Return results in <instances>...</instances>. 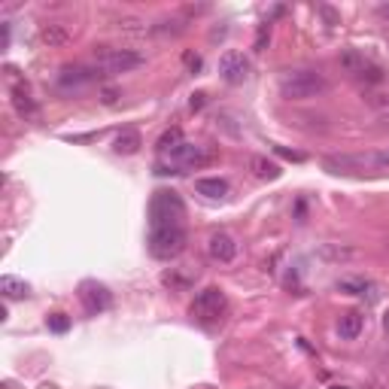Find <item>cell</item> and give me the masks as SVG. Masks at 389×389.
<instances>
[{
    "instance_id": "1",
    "label": "cell",
    "mask_w": 389,
    "mask_h": 389,
    "mask_svg": "<svg viewBox=\"0 0 389 389\" xmlns=\"http://www.w3.org/2000/svg\"><path fill=\"white\" fill-rule=\"evenodd\" d=\"M216 158V152L210 149V146H201V143H189L182 140L177 149L165 152L158 161H156V174H186V171H201V167H207L210 161Z\"/></svg>"
},
{
    "instance_id": "2",
    "label": "cell",
    "mask_w": 389,
    "mask_h": 389,
    "mask_svg": "<svg viewBox=\"0 0 389 389\" xmlns=\"http://www.w3.org/2000/svg\"><path fill=\"white\" fill-rule=\"evenodd\" d=\"M322 167L328 174H365V171H389V146L371 152H344V156H326Z\"/></svg>"
},
{
    "instance_id": "3",
    "label": "cell",
    "mask_w": 389,
    "mask_h": 389,
    "mask_svg": "<svg viewBox=\"0 0 389 389\" xmlns=\"http://www.w3.org/2000/svg\"><path fill=\"white\" fill-rule=\"evenodd\" d=\"M328 89L326 76L319 70L311 67H301V70H289L280 76V94L286 101H307V98H317Z\"/></svg>"
},
{
    "instance_id": "4",
    "label": "cell",
    "mask_w": 389,
    "mask_h": 389,
    "mask_svg": "<svg viewBox=\"0 0 389 389\" xmlns=\"http://www.w3.org/2000/svg\"><path fill=\"white\" fill-rule=\"evenodd\" d=\"M186 219V204L177 192L171 189H161V192L152 195L149 201V229H174V225H182Z\"/></svg>"
},
{
    "instance_id": "5",
    "label": "cell",
    "mask_w": 389,
    "mask_h": 389,
    "mask_svg": "<svg viewBox=\"0 0 389 389\" xmlns=\"http://www.w3.org/2000/svg\"><path fill=\"white\" fill-rule=\"evenodd\" d=\"M92 64L101 70V76H119V73H131L137 67H143L146 58L134 49H113V46H101L94 49Z\"/></svg>"
},
{
    "instance_id": "6",
    "label": "cell",
    "mask_w": 389,
    "mask_h": 389,
    "mask_svg": "<svg viewBox=\"0 0 389 389\" xmlns=\"http://www.w3.org/2000/svg\"><path fill=\"white\" fill-rule=\"evenodd\" d=\"M186 229L182 225H174V229H149V253L152 259H161V262H171L186 249Z\"/></svg>"
},
{
    "instance_id": "7",
    "label": "cell",
    "mask_w": 389,
    "mask_h": 389,
    "mask_svg": "<svg viewBox=\"0 0 389 389\" xmlns=\"http://www.w3.org/2000/svg\"><path fill=\"white\" fill-rule=\"evenodd\" d=\"M225 307H229L225 292L216 289V286H210V289H204V292H198V295H195V301H192V317L198 322H216L225 313Z\"/></svg>"
},
{
    "instance_id": "8",
    "label": "cell",
    "mask_w": 389,
    "mask_h": 389,
    "mask_svg": "<svg viewBox=\"0 0 389 389\" xmlns=\"http://www.w3.org/2000/svg\"><path fill=\"white\" fill-rule=\"evenodd\" d=\"M94 79H101V70L94 67V64H64L61 70H58V89L61 92H79L85 89V85H92Z\"/></svg>"
},
{
    "instance_id": "9",
    "label": "cell",
    "mask_w": 389,
    "mask_h": 389,
    "mask_svg": "<svg viewBox=\"0 0 389 389\" xmlns=\"http://www.w3.org/2000/svg\"><path fill=\"white\" fill-rule=\"evenodd\" d=\"M219 73H222L225 83L231 85H240L244 79L249 76V61L240 52H234V49H229L222 58H219Z\"/></svg>"
},
{
    "instance_id": "10",
    "label": "cell",
    "mask_w": 389,
    "mask_h": 389,
    "mask_svg": "<svg viewBox=\"0 0 389 389\" xmlns=\"http://www.w3.org/2000/svg\"><path fill=\"white\" fill-rule=\"evenodd\" d=\"M79 298H83L85 311L92 313V317H98V313H104L109 304H113V298H109V292L104 286L98 283H83V289H79Z\"/></svg>"
},
{
    "instance_id": "11",
    "label": "cell",
    "mask_w": 389,
    "mask_h": 389,
    "mask_svg": "<svg viewBox=\"0 0 389 389\" xmlns=\"http://www.w3.org/2000/svg\"><path fill=\"white\" fill-rule=\"evenodd\" d=\"M207 253H210L213 262L229 265V262H234V255H238V244H234L231 234L216 231V234H210V240H207Z\"/></svg>"
},
{
    "instance_id": "12",
    "label": "cell",
    "mask_w": 389,
    "mask_h": 389,
    "mask_svg": "<svg viewBox=\"0 0 389 389\" xmlns=\"http://www.w3.org/2000/svg\"><path fill=\"white\" fill-rule=\"evenodd\" d=\"M362 328H365V317L359 311H350L337 319V335H341L344 341H356V337L362 335Z\"/></svg>"
},
{
    "instance_id": "13",
    "label": "cell",
    "mask_w": 389,
    "mask_h": 389,
    "mask_svg": "<svg viewBox=\"0 0 389 389\" xmlns=\"http://www.w3.org/2000/svg\"><path fill=\"white\" fill-rule=\"evenodd\" d=\"M12 104H16V113L21 116V119H36V116H40V107H36V101L31 98V92L21 89V85H16V89H12Z\"/></svg>"
},
{
    "instance_id": "14",
    "label": "cell",
    "mask_w": 389,
    "mask_h": 389,
    "mask_svg": "<svg viewBox=\"0 0 389 389\" xmlns=\"http://www.w3.org/2000/svg\"><path fill=\"white\" fill-rule=\"evenodd\" d=\"M140 146H143L140 131H134V128H125V131H119V137H116L113 149L119 152V156H134V152H140Z\"/></svg>"
},
{
    "instance_id": "15",
    "label": "cell",
    "mask_w": 389,
    "mask_h": 389,
    "mask_svg": "<svg viewBox=\"0 0 389 389\" xmlns=\"http://www.w3.org/2000/svg\"><path fill=\"white\" fill-rule=\"evenodd\" d=\"M195 189H198V195L210 198V201H219V198L229 195V182H225L222 177H204V180L195 182Z\"/></svg>"
},
{
    "instance_id": "16",
    "label": "cell",
    "mask_w": 389,
    "mask_h": 389,
    "mask_svg": "<svg viewBox=\"0 0 389 389\" xmlns=\"http://www.w3.org/2000/svg\"><path fill=\"white\" fill-rule=\"evenodd\" d=\"M40 40L46 43L49 49H55V46H64V43L70 40V31L64 25H43L40 28Z\"/></svg>"
},
{
    "instance_id": "17",
    "label": "cell",
    "mask_w": 389,
    "mask_h": 389,
    "mask_svg": "<svg viewBox=\"0 0 389 389\" xmlns=\"http://www.w3.org/2000/svg\"><path fill=\"white\" fill-rule=\"evenodd\" d=\"M249 167H253V174H255V177H259V180H277V177H280V165H274V161H268L265 156H253V158H249Z\"/></svg>"
},
{
    "instance_id": "18",
    "label": "cell",
    "mask_w": 389,
    "mask_h": 389,
    "mask_svg": "<svg viewBox=\"0 0 389 389\" xmlns=\"http://www.w3.org/2000/svg\"><path fill=\"white\" fill-rule=\"evenodd\" d=\"M362 98L368 101L371 107L386 109V107H389V73H386V79H383L380 85H374V89H365V92H362Z\"/></svg>"
},
{
    "instance_id": "19",
    "label": "cell",
    "mask_w": 389,
    "mask_h": 389,
    "mask_svg": "<svg viewBox=\"0 0 389 389\" xmlns=\"http://www.w3.org/2000/svg\"><path fill=\"white\" fill-rule=\"evenodd\" d=\"M0 292L3 298H28V283L19 277H0Z\"/></svg>"
},
{
    "instance_id": "20",
    "label": "cell",
    "mask_w": 389,
    "mask_h": 389,
    "mask_svg": "<svg viewBox=\"0 0 389 389\" xmlns=\"http://www.w3.org/2000/svg\"><path fill=\"white\" fill-rule=\"evenodd\" d=\"M182 143V131L180 128H171V131H165V134L158 137V156H165V152H171V149H177V146Z\"/></svg>"
},
{
    "instance_id": "21",
    "label": "cell",
    "mask_w": 389,
    "mask_h": 389,
    "mask_svg": "<svg viewBox=\"0 0 389 389\" xmlns=\"http://www.w3.org/2000/svg\"><path fill=\"white\" fill-rule=\"evenodd\" d=\"M337 289L350 292V295H365V292L371 289V283L368 280H341V283H337Z\"/></svg>"
},
{
    "instance_id": "22",
    "label": "cell",
    "mask_w": 389,
    "mask_h": 389,
    "mask_svg": "<svg viewBox=\"0 0 389 389\" xmlns=\"http://www.w3.org/2000/svg\"><path fill=\"white\" fill-rule=\"evenodd\" d=\"M156 34H182L186 31V21L182 19H171V21H161V25L152 28Z\"/></svg>"
},
{
    "instance_id": "23",
    "label": "cell",
    "mask_w": 389,
    "mask_h": 389,
    "mask_svg": "<svg viewBox=\"0 0 389 389\" xmlns=\"http://www.w3.org/2000/svg\"><path fill=\"white\" fill-rule=\"evenodd\" d=\"M49 328H52V332H58V335H64L70 328V319L64 317V313H52V317H49Z\"/></svg>"
},
{
    "instance_id": "24",
    "label": "cell",
    "mask_w": 389,
    "mask_h": 389,
    "mask_svg": "<svg viewBox=\"0 0 389 389\" xmlns=\"http://www.w3.org/2000/svg\"><path fill=\"white\" fill-rule=\"evenodd\" d=\"M268 40H271V25H262V28H259V36H255V46H253V49H255V52H262Z\"/></svg>"
},
{
    "instance_id": "25",
    "label": "cell",
    "mask_w": 389,
    "mask_h": 389,
    "mask_svg": "<svg viewBox=\"0 0 389 389\" xmlns=\"http://www.w3.org/2000/svg\"><path fill=\"white\" fill-rule=\"evenodd\" d=\"M274 152L277 156H283V158H292V161H304L301 152H292V149H286V146H274Z\"/></svg>"
},
{
    "instance_id": "26",
    "label": "cell",
    "mask_w": 389,
    "mask_h": 389,
    "mask_svg": "<svg viewBox=\"0 0 389 389\" xmlns=\"http://www.w3.org/2000/svg\"><path fill=\"white\" fill-rule=\"evenodd\" d=\"M186 64L192 70H201V58H198V55H186Z\"/></svg>"
},
{
    "instance_id": "27",
    "label": "cell",
    "mask_w": 389,
    "mask_h": 389,
    "mask_svg": "<svg viewBox=\"0 0 389 389\" xmlns=\"http://www.w3.org/2000/svg\"><path fill=\"white\" fill-rule=\"evenodd\" d=\"M116 98H119V92H116V89H107L104 92V104H116Z\"/></svg>"
},
{
    "instance_id": "28",
    "label": "cell",
    "mask_w": 389,
    "mask_h": 389,
    "mask_svg": "<svg viewBox=\"0 0 389 389\" xmlns=\"http://www.w3.org/2000/svg\"><path fill=\"white\" fill-rule=\"evenodd\" d=\"M377 19H383L386 25H389V3H383V6H377Z\"/></svg>"
},
{
    "instance_id": "29",
    "label": "cell",
    "mask_w": 389,
    "mask_h": 389,
    "mask_svg": "<svg viewBox=\"0 0 389 389\" xmlns=\"http://www.w3.org/2000/svg\"><path fill=\"white\" fill-rule=\"evenodd\" d=\"M204 107V94L198 92V94H192V109H201Z\"/></svg>"
},
{
    "instance_id": "30",
    "label": "cell",
    "mask_w": 389,
    "mask_h": 389,
    "mask_svg": "<svg viewBox=\"0 0 389 389\" xmlns=\"http://www.w3.org/2000/svg\"><path fill=\"white\" fill-rule=\"evenodd\" d=\"M332 389H344V386H332Z\"/></svg>"
}]
</instances>
